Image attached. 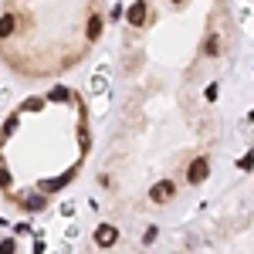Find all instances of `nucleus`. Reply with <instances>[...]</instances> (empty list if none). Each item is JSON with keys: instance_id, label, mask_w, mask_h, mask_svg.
Wrapping results in <instances>:
<instances>
[{"instance_id": "4", "label": "nucleus", "mask_w": 254, "mask_h": 254, "mask_svg": "<svg viewBox=\"0 0 254 254\" xmlns=\"http://www.w3.org/2000/svg\"><path fill=\"white\" fill-rule=\"evenodd\" d=\"M95 241L102 244V248H112V244L119 241V231L112 227V224H102V227L95 231Z\"/></svg>"}, {"instance_id": "5", "label": "nucleus", "mask_w": 254, "mask_h": 254, "mask_svg": "<svg viewBox=\"0 0 254 254\" xmlns=\"http://www.w3.org/2000/svg\"><path fill=\"white\" fill-rule=\"evenodd\" d=\"M173 183H170V180H163V183H156V187H153V190H149V196H153V203H166V200H170V196H173Z\"/></svg>"}, {"instance_id": "8", "label": "nucleus", "mask_w": 254, "mask_h": 254, "mask_svg": "<svg viewBox=\"0 0 254 254\" xmlns=\"http://www.w3.org/2000/svg\"><path fill=\"white\" fill-rule=\"evenodd\" d=\"M237 166H241V170H251V166H254V156H251V153H248V156L241 159V163H237Z\"/></svg>"}, {"instance_id": "7", "label": "nucleus", "mask_w": 254, "mask_h": 254, "mask_svg": "<svg viewBox=\"0 0 254 254\" xmlns=\"http://www.w3.org/2000/svg\"><path fill=\"white\" fill-rule=\"evenodd\" d=\"M0 187H10V173H7V166H0Z\"/></svg>"}, {"instance_id": "9", "label": "nucleus", "mask_w": 254, "mask_h": 254, "mask_svg": "<svg viewBox=\"0 0 254 254\" xmlns=\"http://www.w3.org/2000/svg\"><path fill=\"white\" fill-rule=\"evenodd\" d=\"M173 3H183V0H173Z\"/></svg>"}, {"instance_id": "1", "label": "nucleus", "mask_w": 254, "mask_h": 254, "mask_svg": "<svg viewBox=\"0 0 254 254\" xmlns=\"http://www.w3.org/2000/svg\"><path fill=\"white\" fill-rule=\"evenodd\" d=\"M102 0H7L0 55L24 78L61 75L102 38Z\"/></svg>"}, {"instance_id": "3", "label": "nucleus", "mask_w": 254, "mask_h": 254, "mask_svg": "<svg viewBox=\"0 0 254 254\" xmlns=\"http://www.w3.org/2000/svg\"><path fill=\"white\" fill-rule=\"evenodd\" d=\"M207 173H210V163L200 156V159H193V163H190V170H187V180H190V183H203V180H207Z\"/></svg>"}, {"instance_id": "2", "label": "nucleus", "mask_w": 254, "mask_h": 254, "mask_svg": "<svg viewBox=\"0 0 254 254\" xmlns=\"http://www.w3.org/2000/svg\"><path fill=\"white\" fill-rule=\"evenodd\" d=\"M146 14H149V3L146 0H136V3H129V10H126V24L129 27H146Z\"/></svg>"}, {"instance_id": "10", "label": "nucleus", "mask_w": 254, "mask_h": 254, "mask_svg": "<svg viewBox=\"0 0 254 254\" xmlns=\"http://www.w3.org/2000/svg\"><path fill=\"white\" fill-rule=\"evenodd\" d=\"M251 119H254V112H251Z\"/></svg>"}, {"instance_id": "6", "label": "nucleus", "mask_w": 254, "mask_h": 254, "mask_svg": "<svg viewBox=\"0 0 254 254\" xmlns=\"http://www.w3.org/2000/svg\"><path fill=\"white\" fill-rule=\"evenodd\" d=\"M17 251V244H14V241H3V244H0V254H14Z\"/></svg>"}]
</instances>
